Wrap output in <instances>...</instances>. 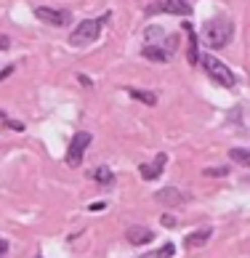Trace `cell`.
Masks as SVG:
<instances>
[{"label":"cell","instance_id":"obj_1","mask_svg":"<svg viewBox=\"0 0 250 258\" xmlns=\"http://www.w3.org/2000/svg\"><path fill=\"white\" fill-rule=\"evenodd\" d=\"M232 35H234V24L229 22V19L224 16H218V19H208L205 27H203V37H205V45L208 48H224V45L232 40Z\"/></svg>","mask_w":250,"mask_h":258},{"label":"cell","instance_id":"obj_22","mask_svg":"<svg viewBox=\"0 0 250 258\" xmlns=\"http://www.w3.org/2000/svg\"><path fill=\"white\" fill-rule=\"evenodd\" d=\"M11 72H14V67H6V70L0 72V80H6V78H8V75H11Z\"/></svg>","mask_w":250,"mask_h":258},{"label":"cell","instance_id":"obj_14","mask_svg":"<svg viewBox=\"0 0 250 258\" xmlns=\"http://www.w3.org/2000/svg\"><path fill=\"white\" fill-rule=\"evenodd\" d=\"M141 53L147 56V59H152V61H160V64H162V61H168V56H170L168 51H160L157 45H147V48H144Z\"/></svg>","mask_w":250,"mask_h":258},{"label":"cell","instance_id":"obj_6","mask_svg":"<svg viewBox=\"0 0 250 258\" xmlns=\"http://www.w3.org/2000/svg\"><path fill=\"white\" fill-rule=\"evenodd\" d=\"M35 16L40 19V22L51 24V27H64L67 22H70V14L67 11H56V8H45V6H37Z\"/></svg>","mask_w":250,"mask_h":258},{"label":"cell","instance_id":"obj_20","mask_svg":"<svg viewBox=\"0 0 250 258\" xmlns=\"http://www.w3.org/2000/svg\"><path fill=\"white\" fill-rule=\"evenodd\" d=\"M226 173V168H208L205 170V176H224Z\"/></svg>","mask_w":250,"mask_h":258},{"label":"cell","instance_id":"obj_25","mask_svg":"<svg viewBox=\"0 0 250 258\" xmlns=\"http://www.w3.org/2000/svg\"><path fill=\"white\" fill-rule=\"evenodd\" d=\"M37 258H40V255H37Z\"/></svg>","mask_w":250,"mask_h":258},{"label":"cell","instance_id":"obj_11","mask_svg":"<svg viewBox=\"0 0 250 258\" xmlns=\"http://www.w3.org/2000/svg\"><path fill=\"white\" fill-rule=\"evenodd\" d=\"M184 32L189 35V51H186V56H189V64H197V61H200L197 37H195V30H192V24H189V22H184Z\"/></svg>","mask_w":250,"mask_h":258},{"label":"cell","instance_id":"obj_21","mask_svg":"<svg viewBox=\"0 0 250 258\" xmlns=\"http://www.w3.org/2000/svg\"><path fill=\"white\" fill-rule=\"evenodd\" d=\"M173 224H176V218H173V216H162V226H173Z\"/></svg>","mask_w":250,"mask_h":258},{"label":"cell","instance_id":"obj_12","mask_svg":"<svg viewBox=\"0 0 250 258\" xmlns=\"http://www.w3.org/2000/svg\"><path fill=\"white\" fill-rule=\"evenodd\" d=\"M229 157H232L234 162H239V165H245V168H250V149H242V147H234V149H229Z\"/></svg>","mask_w":250,"mask_h":258},{"label":"cell","instance_id":"obj_4","mask_svg":"<svg viewBox=\"0 0 250 258\" xmlns=\"http://www.w3.org/2000/svg\"><path fill=\"white\" fill-rule=\"evenodd\" d=\"M88 144H91V133H85V131L75 133V139L70 141V149H67V165H70V168H80Z\"/></svg>","mask_w":250,"mask_h":258},{"label":"cell","instance_id":"obj_13","mask_svg":"<svg viewBox=\"0 0 250 258\" xmlns=\"http://www.w3.org/2000/svg\"><path fill=\"white\" fill-rule=\"evenodd\" d=\"M131 96L136 99V101H141V104H147V107H155V104H157V96H155V93H149V91L131 88Z\"/></svg>","mask_w":250,"mask_h":258},{"label":"cell","instance_id":"obj_10","mask_svg":"<svg viewBox=\"0 0 250 258\" xmlns=\"http://www.w3.org/2000/svg\"><path fill=\"white\" fill-rule=\"evenodd\" d=\"M210 237H213V229H197L195 234H189L186 240H184V245L186 247H203Z\"/></svg>","mask_w":250,"mask_h":258},{"label":"cell","instance_id":"obj_24","mask_svg":"<svg viewBox=\"0 0 250 258\" xmlns=\"http://www.w3.org/2000/svg\"><path fill=\"white\" fill-rule=\"evenodd\" d=\"M8 250V245H6V240H0V253H6Z\"/></svg>","mask_w":250,"mask_h":258},{"label":"cell","instance_id":"obj_2","mask_svg":"<svg viewBox=\"0 0 250 258\" xmlns=\"http://www.w3.org/2000/svg\"><path fill=\"white\" fill-rule=\"evenodd\" d=\"M104 19H107V16H104ZM104 19H85V22H80V24L72 30L70 43L75 45V48H80V45H91L96 37H99V32H101Z\"/></svg>","mask_w":250,"mask_h":258},{"label":"cell","instance_id":"obj_5","mask_svg":"<svg viewBox=\"0 0 250 258\" xmlns=\"http://www.w3.org/2000/svg\"><path fill=\"white\" fill-rule=\"evenodd\" d=\"M149 14H178V16H186L189 6H186V0H155V3L149 6Z\"/></svg>","mask_w":250,"mask_h":258},{"label":"cell","instance_id":"obj_9","mask_svg":"<svg viewBox=\"0 0 250 258\" xmlns=\"http://www.w3.org/2000/svg\"><path fill=\"white\" fill-rule=\"evenodd\" d=\"M125 240L131 245H147V242L155 240V234H152V229H147V226H131L128 232H125Z\"/></svg>","mask_w":250,"mask_h":258},{"label":"cell","instance_id":"obj_23","mask_svg":"<svg viewBox=\"0 0 250 258\" xmlns=\"http://www.w3.org/2000/svg\"><path fill=\"white\" fill-rule=\"evenodd\" d=\"M107 208V203H91V210H104Z\"/></svg>","mask_w":250,"mask_h":258},{"label":"cell","instance_id":"obj_18","mask_svg":"<svg viewBox=\"0 0 250 258\" xmlns=\"http://www.w3.org/2000/svg\"><path fill=\"white\" fill-rule=\"evenodd\" d=\"M11 48V37L8 35H0V51H8Z\"/></svg>","mask_w":250,"mask_h":258},{"label":"cell","instance_id":"obj_15","mask_svg":"<svg viewBox=\"0 0 250 258\" xmlns=\"http://www.w3.org/2000/svg\"><path fill=\"white\" fill-rule=\"evenodd\" d=\"M173 255H176V245L168 242V245H162V247H157V250L141 255V258H173Z\"/></svg>","mask_w":250,"mask_h":258},{"label":"cell","instance_id":"obj_19","mask_svg":"<svg viewBox=\"0 0 250 258\" xmlns=\"http://www.w3.org/2000/svg\"><path fill=\"white\" fill-rule=\"evenodd\" d=\"M3 120H6V125L11 128V131H19V133L24 131V125H22V122H14V120H8V117H3Z\"/></svg>","mask_w":250,"mask_h":258},{"label":"cell","instance_id":"obj_7","mask_svg":"<svg viewBox=\"0 0 250 258\" xmlns=\"http://www.w3.org/2000/svg\"><path fill=\"white\" fill-rule=\"evenodd\" d=\"M165 162H168V155L165 152H160V155L155 157L147 165V162H144V165L139 168L141 170V178H147V181H155V178H160V173H162V168H165Z\"/></svg>","mask_w":250,"mask_h":258},{"label":"cell","instance_id":"obj_8","mask_svg":"<svg viewBox=\"0 0 250 258\" xmlns=\"http://www.w3.org/2000/svg\"><path fill=\"white\" fill-rule=\"evenodd\" d=\"M157 203L160 205H168V208H176V205H184L186 203V195L178 192L176 186H168V189H160V192H157Z\"/></svg>","mask_w":250,"mask_h":258},{"label":"cell","instance_id":"obj_3","mask_svg":"<svg viewBox=\"0 0 250 258\" xmlns=\"http://www.w3.org/2000/svg\"><path fill=\"white\" fill-rule=\"evenodd\" d=\"M203 67H205V72H208V78L210 80H216L218 85H224V88H234V75H232V70L224 64V61H218L216 56H203Z\"/></svg>","mask_w":250,"mask_h":258},{"label":"cell","instance_id":"obj_17","mask_svg":"<svg viewBox=\"0 0 250 258\" xmlns=\"http://www.w3.org/2000/svg\"><path fill=\"white\" fill-rule=\"evenodd\" d=\"M160 37H162V30H160V27H149V30H147V43L160 40Z\"/></svg>","mask_w":250,"mask_h":258},{"label":"cell","instance_id":"obj_16","mask_svg":"<svg viewBox=\"0 0 250 258\" xmlns=\"http://www.w3.org/2000/svg\"><path fill=\"white\" fill-rule=\"evenodd\" d=\"M93 178L99 181V184H107V186H109L112 181H114V173H112L109 168H96V170H93Z\"/></svg>","mask_w":250,"mask_h":258}]
</instances>
